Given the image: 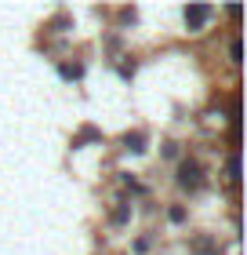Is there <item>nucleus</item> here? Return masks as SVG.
Returning <instances> with one entry per match:
<instances>
[{
  "label": "nucleus",
  "instance_id": "39448f33",
  "mask_svg": "<svg viewBox=\"0 0 247 255\" xmlns=\"http://www.w3.org/2000/svg\"><path fill=\"white\" fill-rule=\"evenodd\" d=\"M80 73H84V69H80V66H69V62L62 66V77H69V80H73V77H80Z\"/></svg>",
  "mask_w": 247,
  "mask_h": 255
},
{
  "label": "nucleus",
  "instance_id": "f03ea898",
  "mask_svg": "<svg viewBox=\"0 0 247 255\" xmlns=\"http://www.w3.org/2000/svg\"><path fill=\"white\" fill-rule=\"evenodd\" d=\"M200 175H204V171H200V164H196V160H182V168H178V186H185V190H196L200 182H204Z\"/></svg>",
  "mask_w": 247,
  "mask_h": 255
},
{
  "label": "nucleus",
  "instance_id": "f257e3e1",
  "mask_svg": "<svg viewBox=\"0 0 247 255\" xmlns=\"http://www.w3.org/2000/svg\"><path fill=\"white\" fill-rule=\"evenodd\" d=\"M207 22H211V7L207 4H189L185 7V26H189L193 33H200Z\"/></svg>",
  "mask_w": 247,
  "mask_h": 255
},
{
  "label": "nucleus",
  "instance_id": "423d86ee",
  "mask_svg": "<svg viewBox=\"0 0 247 255\" xmlns=\"http://www.w3.org/2000/svg\"><path fill=\"white\" fill-rule=\"evenodd\" d=\"M229 55H233V62H240V40H233V44H229Z\"/></svg>",
  "mask_w": 247,
  "mask_h": 255
},
{
  "label": "nucleus",
  "instance_id": "7ed1b4c3",
  "mask_svg": "<svg viewBox=\"0 0 247 255\" xmlns=\"http://www.w3.org/2000/svg\"><path fill=\"white\" fill-rule=\"evenodd\" d=\"M142 142H146V135H142V131H135V135H127V138H124V146L131 149V153H142V149H146Z\"/></svg>",
  "mask_w": 247,
  "mask_h": 255
},
{
  "label": "nucleus",
  "instance_id": "20e7f679",
  "mask_svg": "<svg viewBox=\"0 0 247 255\" xmlns=\"http://www.w3.org/2000/svg\"><path fill=\"white\" fill-rule=\"evenodd\" d=\"M229 179H233V182H237V179H240V160H237V153H233V157H229Z\"/></svg>",
  "mask_w": 247,
  "mask_h": 255
}]
</instances>
